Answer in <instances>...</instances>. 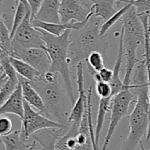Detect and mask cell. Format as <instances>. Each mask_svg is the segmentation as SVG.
<instances>
[{
  "label": "cell",
  "instance_id": "obj_1",
  "mask_svg": "<svg viewBox=\"0 0 150 150\" xmlns=\"http://www.w3.org/2000/svg\"><path fill=\"white\" fill-rule=\"evenodd\" d=\"M137 99L133 111L127 116L130 132L127 138L122 142L120 150H134L146 135L149 125V84H148L147 69L145 60L137 63L135 74L133 76Z\"/></svg>",
  "mask_w": 150,
  "mask_h": 150
},
{
  "label": "cell",
  "instance_id": "obj_2",
  "mask_svg": "<svg viewBox=\"0 0 150 150\" xmlns=\"http://www.w3.org/2000/svg\"><path fill=\"white\" fill-rule=\"evenodd\" d=\"M103 19L92 16L87 24L79 30H75L73 38L70 37L68 47V63L70 66H76L83 60L86 61L89 54L95 51H100L106 55L108 43L106 35L100 34Z\"/></svg>",
  "mask_w": 150,
  "mask_h": 150
},
{
  "label": "cell",
  "instance_id": "obj_3",
  "mask_svg": "<svg viewBox=\"0 0 150 150\" xmlns=\"http://www.w3.org/2000/svg\"><path fill=\"white\" fill-rule=\"evenodd\" d=\"M42 34V38L45 43V49L51 60L49 71L59 74L64 82L65 90L69 99L73 105L76 102L71 82V72L68 63V47L70 42L72 30L66 31L59 36L51 35L43 29H38Z\"/></svg>",
  "mask_w": 150,
  "mask_h": 150
},
{
  "label": "cell",
  "instance_id": "obj_4",
  "mask_svg": "<svg viewBox=\"0 0 150 150\" xmlns=\"http://www.w3.org/2000/svg\"><path fill=\"white\" fill-rule=\"evenodd\" d=\"M120 21L122 24L121 29L123 32L124 57L126 60L123 83L125 85H130L133 69L140 62L136 57V50L139 46L144 44L145 31L134 5L125 13Z\"/></svg>",
  "mask_w": 150,
  "mask_h": 150
},
{
  "label": "cell",
  "instance_id": "obj_5",
  "mask_svg": "<svg viewBox=\"0 0 150 150\" xmlns=\"http://www.w3.org/2000/svg\"><path fill=\"white\" fill-rule=\"evenodd\" d=\"M30 83L39 93L45 104V111L42 115L51 120L61 123L65 129L70 126L68 124L70 114L67 112V98L66 96L67 94H65L64 89L59 85L58 79L48 81L45 79L43 74H41L33 81H31Z\"/></svg>",
  "mask_w": 150,
  "mask_h": 150
},
{
  "label": "cell",
  "instance_id": "obj_6",
  "mask_svg": "<svg viewBox=\"0 0 150 150\" xmlns=\"http://www.w3.org/2000/svg\"><path fill=\"white\" fill-rule=\"evenodd\" d=\"M137 88L138 85H134V84H131L130 85H125V87L122 91H120L118 94L112 97L110 123L107 134L104 139L102 150L107 149V147L109 145L111 138L120 121L124 116L127 115L130 104L134 101H136L133 94L131 93V90H135Z\"/></svg>",
  "mask_w": 150,
  "mask_h": 150
},
{
  "label": "cell",
  "instance_id": "obj_7",
  "mask_svg": "<svg viewBox=\"0 0 150 150\" xmlns=\"http://www.w3.org/2000/svg\"><path fill=\"white\" fill-rule=\"evenodd\" d=\"M21 120V135L25 141L34 133L45 129H65L59 122L55 121L40 113H38L32 109L30 104L24 99V114Z\"/></svg>",
  "mask_w": 150,
  "mask_h": 150
},
{
  "label": "cell",
  "instance_id": "obj_8",
  "mask_svg": "<svg viewBox=\"0 0 150 150\" xmlns=\"http://www.w3.org/2000/svg\"><path fill=\"white\" fill-rule=\"evenodd\" d=\"M13 45L24 48L45 49V43L40 31L34 27L32 24V11L29 10L21 24L18 26L13 37Z\"/></svg>",
  "mask_w": 150,
  "mask_h": 150
},
{
  "label": "cell",
  "instance_id": "obj_9",
  "mask_svg": "<svg viewBox=\"0 0 150 150\" xmlns=\"http://www.w3.org/2000/svg\"><path fill=\"white\" fill-rule=\"evenodd\" d=\"M13 51L10 56L26 62L42 74L49 71L51 60L46 50L35 47L24 48L13 44Z\"/></svg>",
  "mask_w": 150,
  "mask_h": 150
},
{
  "label": "cell",
  "instance_id": "obj_10",
  "mask_svg": "<svg viewBox=\"0 0 150 150\" xmlns=\"http://www.w3.org/2000/svg\"><path fill=\"white\" fill-rule=\"evenodd\" d=\"M76 83L78 87V98L68 117L69 124L81 126L82 118L87 105V94L84 89L83 62L76 65Z\"/></svg>",
  "mask_w": 150,
  "mask_h": 150
},
{
  "label": "cell",
  "instance_id": "obj_11",
  "mask_svg": "<svg viewBox=\"0 0 150 150\" xmlns=\"http://www.w3.org/2000/svg\"><path fill=\"white\" fill-rule=\"evenodd\" d=\"M90 13V8L83 7L79 0H61L59 17L61 23L83 21Z\"/></svg>",
  "mask_w": 150,
  "mask_h": 150
},
{
  "label": "cell",
  "instance_id": "obj_12",
  "mask_svg": "<svg viewBox=\"0 0 150 150\" xmlns=\"http://www.w3.org/2000/svg\"><path fill=\"white\" fill-rule=\"evenodd\" d=\"M93 13L90 11L87 19L83 21H70L67 23H49V22H44L38 19H34L32 21V24L34 27L37 29H43L45 32L51 34V35L59 36L62 35L64 32L70 29V30H79L81 29L85 25L87 24Z\"/></svg>",
  "mask_w": 150,
  "mask_h": 150
},
{
  "label": "cell",
  "instance_id": "obj_13",
  "mask_svg": "<svg viewBox=\"0 0 150 150\" xmlns=\"http://www.w3.org/2000/svg\"><path fill=\"white\" fill-rule=\"evenodd\" d=\"M6 114L16 115L21 119H23L24 114V98L20 82L14 92L3 104H1L0 115L4 116Z\"/></svg>",
  "mask_w": 150,
  "mask_h": 150
},
{
  "label": "cell",
  "instance_id": "obj_14",
  "mask_svg": "<svg viewBox=\"0 0 150 150\" xmlns=\"http://www.w3.org/2000/svg\"><path fill=\"white\" fill-rule=\"evenodd\" d=\"M60 1L59 0H44L35 19L49 23H61Z\"/></svg>",
  "mask_w": 150,
  "mask_h": 150
},
{
  "label": "cell",
  "instance_id": "obj_15",
  "mask_svg": "<svg viewBox=\"0 0 150 150\" xmlns=\"http://www.w3.org/2000/svg\"><path fill=\"white\" fill-rule=\"evenodd\" d=\"M19 82L21 85L22 92L24 99L32 107L38 109L40 113H43L45 111V104L41 98L39 93L35 89L32 84L28 79L18 75Z\"/></svg>",
  "mask_w": 150,
  "mask_h": 150
},
{
  "label": "cell",
  "instance_id": "obj_16",
  "mask_svg": "<svg viewBox=\"0 0 150 150\" xmlns=\"http://www.w3.org/2000/svg\"><path fill=\"white\" fill-rule=\"evenodd\" d=\"M93 4L90 7V11L94 16L100 18L103 21L109 19L118 10L114 7L116 1L122 2L123 0H90Z\"/></svg>",
  "mask_w": 150,
  "mask_h": 150
},
{
  "label": "cell",
  "instance_id": "obj_17",
  "mask_svg": "<svg viewBox=\"0 0 150 150\" xmlns=\"http://www.w3.org/2000/svg\"><path fill=\"white\" fill-rule=\"evenodd\" d=\"M124 56V48H123V32L121 29L120 35V46H119L118 55H117V60L114 64V76L111 82H110L111 87H112V94L113 96L118 94L120 91L123 89L125 87L124 85L123 81L120 78V71L122 69V59Z\"/></svg>",
  "mask_w": 150,
  "mask_h": 150
},
{
  "label": "cell",
  "instance_id": "obj_18",
  "mask_svg": "<svg viewBox=\"0 0 150 150\" xmlns=\"http://www.w3.org/2000/svg\"><path fill=\"white\" fill-rule=\"evenodd\" d=\"M80 132L79 125L70 124L67 132L63 135H59L56 142L58 150H75L78 146L77 136Z\"/></svg>",
  "mask_w": 150,
  "mask_h": 150
},
{
  "label": "cell",
  "instance_id": "obj_19",
  "mask_svg": "<svg viewBox=\"0 0 150 150\" xmlns=\"http://www.w3.org/2000/svg\"><path fill=\"white\" fill-rule=\"evenodd\" d=\"M51 129H45L36 132L31 136L36 142L39 143L42 146L40 150H56V142L60 132H53Z\"/></svg>",
  "mask_w": 150,
  "mask_h": 150
},
{
  "label": "cell",
  "instance_id": "obj_20",
  "mask_svg": "<svg viewBox=\"0 0 150 150\" xmlns=\"http://www.w3.org/2000/svg\"><path fill=\"white\" fill-rule=\"evenodd\" d=\"M1 141L4 145V150H27L32 144H28L21 135V129L15 130L6 135H1Z\"/></svg>",
  "mask_w": 150,
  "mask_h": 150
},
{
  "label": "cell",
  "instance_id": "obj_21",
  "mask_svg": "<svg viewBox=\"0 0 150 150\" xmlns=\"http://www.w3.org/2000/svg\"><path fill=\"white\" fill-rule=\"evenodd\" d=\"M111 100L112 97L109 98H100L99 101V107H98V116H97L96 126H95V141H96L97 146L99 148V141L100 138L101 131L103 127L105 118L107 113L111 110Z\"/></svg>",
  "mask_w": 150,
  "mask_h": 150
},
{
  "label": "cell",
  "instance_id": "obj_22",
  "mask_svg": "<svg viewBox=\"0 0 150 150\" xmlns=\"http://www.w3.org/2000/svg\"><path fill=\"white\" fill-rule=\"evenodd\" d=\"M10 61L18 74L19 76H23V78L28 79L30 82L33 81L34 79H35L37 77L42 74L38 71H37L35 68L32 67L31 65H29V63L23 61V60H21V59L16 58L13 56H10Z\"/></svg>",
  "mask_w": 150,
  "mask_h": 150
},
{
  "label": "cell",
  "instance_id": "obj_23",
  "mask_svg": "<svg viewBox=\"0 0 150 150\" xmlns=\"http://www.w3.org/2000/svg\"><path fill=\"white\" fill-rule=\"evenodd\" d=\"M133 1L134 0H130L127 3H126L125 5L123 7H122L121 9L118 10L117 13L114 15H113L109 19H108L107 21H105L104 23H103V24L101 25L100 27V34L102 35H106L107 32L108 31V29H111L117 21L121 20V19L122 18V16H124L125 13L133 5Z\"/></svg>",
  "mask_w": 150,
  "mask_h": 150
},
{
  "label": "cell",
  "instance_id": "obj_24",
  "mask_svg": "<svg viewBox=\"0 0 150 150\" xmlns=\"http://www.w3.org/2000/svg\"><path fill=\"white\" fill-rule=\"evenodd\" d=\"M0 47L1 49L10 55L13 51V41L10 36V31L6 26L4 19L0 20Z\"/></svg>",
  "mask_w": 150,
  "mask_h": 150
},
{
  "label": "cell",
  "instance_id": "obj_25",
  "mask_svg": "<svg viewBox=\"0 0 150 150\" xmlns=\"http://www.w3.org/2000/svg\"><path fill=\"white\" fill-rule=\"evenodd\" d=\"M86 62L87 63V67L92 68L95 71H99L105 67L104 55L100 51H95L91 53Z\"/></svg>",
  "mask_w": 150,
  "mask_h": 150
},
{
  "label": "cell",
  "instance_id": "obj_26",
  "mask_svg": "<svg viewBox=\"0 0 150 150\" xmlns=\"http://www.w3.org/2000/svg\"><path fill=\"white\" fill-rule=\"evenodd\" d=\"M95 90H96L97 94L100 97V99L113 97L112 87L109 82L98 81L96 82Z\"/></svg>",
  "mask_w": 150,
  "mask_h": 150
},
{
  "label": "cell",
  "instance_id": "obj_27",
  "mask_svg": "<svg viewBox=\"0 0 150 150\" xmlns=\"http://www.w3.org/2000/svg\"><path fill=\"white\" fill-rule=\"evenodd\" d=\"M133 5L136 7V11L139 15L144 13L150 15V0H134Z\"/></svg>",
  "mask_w": 150,
  "mask_h": 150
},
{
  "label": "cell",
  "instance_id": "obj_28",
  "mask_svg": "<svg viewBox=\"0 0 150 150\" xmlns=\"http://www.w3.org/2000/svg\"><path fill=\"white\" fill-rule=\"evenodd\" d=\"M13 123L9 118L1 116L0 119V135H6L12 132Z\"/></svg>",
  "mask_w": 150,
  "mask_h": 150
},
{
  "label": "cell",
  "instance_id": "obj_29",
  "mask_svg": "<svg viewBox=\"0 0 150 150\" xmlns=\"http://www.w3.org/2000/svg\"><path fill=\"white\" fill-rule=\"evenodd\" d=\"M43 1L44 0H27L29 6H30L31 11H32V21L35 19Z\"/></svg>",
  "mask_w": 150,
  "mask_h": 150
},
{
  "label": "cell",
  "instance_id": "obj_30",
  "mask_svg": "<svg viewBox=\"0 0 150 150\" xmlns=\"http://www.w3.org/2000/svg\"><path fill=\"white\" fill-rule=\"evenodd\" d=\"M149 84V112H148V116H149V125H148V130L146 133V141L148 142L150 139V82H148Z\"/></svg>",
  "mask_w": 150,
  "mask_h": 150
},
{
  "label": "cell",
  "instance_id": "obj_31",
  "mask_svg": "<svg viewBox=\"0 0 150 150\" xmlns=\"http://www.w3.org/2000/svg\"><path fill=\"white\" fill-rule=\"evenodd\" d=\"M36 148H37V144H36V141H35L32 143V145H31V146L29 147L27 150H35L36 149Z\"/></svg>",
  "mask_w": 150,
  "mask_h": 150
},
{
  "label": "cell",
  "instance_id": "obj_32",
  "mask_svg": "<svg viewBox=\"0 0 150 150\" xmlns=\"http://www.w3.org/2000/svg\"><path fill=\"white\" fill-rule=\"evenodd\" d=\"M139 146H140L141 150H146V149H145L144 146V144H143V142H142V141H141L140 143H139Z\"/></svg>",
  "mask_w": 150,
  "mask_h": 150
},
{
  "label": "cell",
  "instance_id": "obj_33",
  "mask_svg": "<svg viewBox=\"0 0 150 150\" xmlns=\"http://www.w3.org/2000/svg\"><path fill=\"white\" fill-rule=\"evenodd\" d=\"M149 26H150V21H149Z\"/></svg>",
  "mask_w": 150,
  "mask_h": 150
},
{
  "label": "cell",
  "instance_id": "obj_34",
  "mask_svg": "<svg viewBox=\"0 0 150 150\" xmlns=\"http://www.w3.org/2000/svg\"><path fill=\"white\" fill-rule=\"evenodd\" d=\"M35 150H36V149H35Z\"/></svg>",
  "mask_w": 150,
  "mask_h": 150
},
{
  "label": "cell",
  "instance_id": "obj_35",
  "mask_svg": "<svg viewBox=\"0 0 150 150\" xmlns=\"http://www.w3.org/2000/svg\"><path fill=\"white\" fill-rule=\"evenodd\" d=\"M149 27H150V26H149Z\"/></svg>",
  "mask_w": 150,
  "mask_h": 150
}]
</instances>
